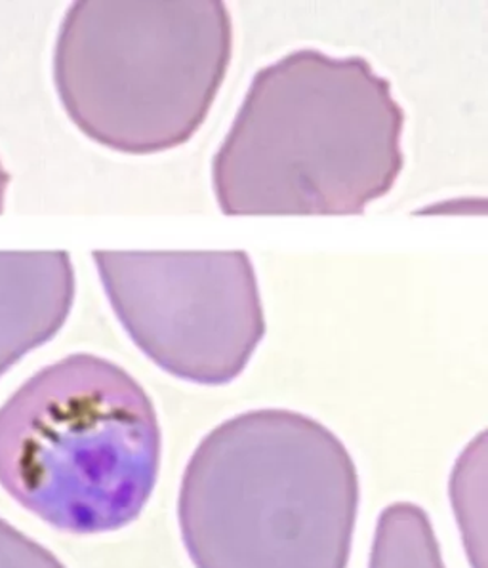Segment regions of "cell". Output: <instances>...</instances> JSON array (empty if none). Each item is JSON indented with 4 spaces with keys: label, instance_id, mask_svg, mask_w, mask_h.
Masks as SVG:
<instances>
[{
    "label": "cell",
    "instance_id": "cell-1",
    "mask_svg": "<svg viewBox=\"0 0 488 568\" xmlns=\"http://www.w3.org/2000/svg\"><path fill=\"white\" fill-rule=\"evenodd\" d=\"M405 111L360 55L304 48L260 69L212 161L225 216H360L405 166Z\"/></svg>",
    "mask_w": 488,
    "mask_h": 568
},
{
    "label": "cell",
    "instance_id": "cell-2",
    "mask_svg": "<svg viewBox=\"0 0 488 568\" xmlns=\"http://www.w3.org/2000/svg\"><path fill=\"white\" fill-rule=\"evenodd\" d=\"M357 514L359 475L346 445L285 408L214 427L177 498L195 568H347Z\"/></svg>",
    "mask_w": 488,
    "mask_h": 568
},
{
    "label": "cell",
    "instance_id": "cell-3",
    "mask_svg": "<svg viewBox=\"0 0 488 568\" xmlns=\"http://www.w3.org/2000/svg\"><path fill=\"white\" fill-rule=\"evenodd\" d=\"M161 453L150 395L98 355L44 366L0 406V487L63 532L102 535L136 521Z\"/></svg>",
    "mask_w": 488,
    "mask_h": 568
},
{
    "label": "cell",
    "instance_id": "cell-4",
    "mask_svg": "<svg viewBox=\"0 0 488 568\" xmlns=\"http://www.w3.org/2000/svg\"><path fill=\"white\" fill-rule=\"evenodd\" d=\"M231 50L222 0H79L55 41V90L95 143L126 155L163 153L203 126Z\"/></svg>",
    "mask_w": 488,
    "mask_h": 568
},
{
    "label": "cell",
    "instance_id": "cell-5",
    "mask_svg": "<svg viewBox=\"0 0 488 568\" xmlns=\"http://www.w3.org/2000/svg\"><path fill=\"white\" fill-rule=\"evenodd\" d=\"M103 291L138 349L197 386H227L265 336L258 278L243 251L92 252Z\"/></svg>",
    "mask_w": 488,
    "mask_h": 568
},
{
    "label": "cell",
    "instance_id": "cell-6",
    "mask_svg": "<svg viewBox=\"0 0 488 568\" xmlns=\"http://www.w3.org/2000/svg\"><path fill=\"white\" fill-rule=\"evenodd\" d=\"M65 251H0V378L54 338L75 302Z\"/></svg>",
    "mask_w": 488,
    "mask_h": 568
},
{
    "label": "cell",
    "instance_id": "cell-7",
    "mask_svg": "<svg viewBox=\"0 0 488 568\" xmlns=\"http://www.w3.org/2000/svg\"><path fill=\"white\" fill-rule=\"evenodd\" d=\"M368 568H445L434 527L420 506L397 501L382 511Z\"/></svg>",
    "mask_w": 488,
    "mask_h": 568
},
{
    "label": "cell",
    "instance_id": "cell-8",
    "mask_svg": "<svg viewBox=\"0 0 488 568\" xmlns=\"http://www.w3.org/2000/svg\"><path fill=\"white\" fill-rule=\"evenodd\" d=\"M0 568H65L50 549L0 517Z\"/></svg>",
    "mask_w": 488,
    "mask_h": 568
},
{
    "label": "cell",
    "instance_id": "cell-9",
    "mask_svg": "<svg viewBox=\"0 0 488 568\" xmlns=\"http://www.w3.org/2000/svg\"><path fill=\"white\" fill-rule=\"evenodd\" d=\"M8 185H10V174H8L7 169L0 163V216H2V212H4Z\"/></svg>",
    "mask_w": 488,
    "mask_h": 568
}]
</instances>
